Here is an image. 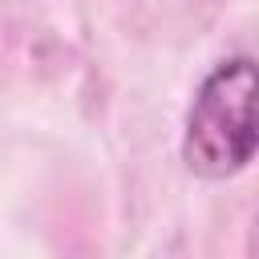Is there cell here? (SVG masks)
<instances>
[{
  "instance_id": "6da1fadb",
  "label": "cell",
  "mask_w": 259,
  "mask_h": 259,
  "mask_svg": "<svg viewBox=\"0 0 259 259\" xmlns=\"http://www.w3.org/2000/svg\"><path fill=\"white\" fill-rule=\"evenodd\" d=\"M255 158V61H223L186 113L182 162L202 178H227Z\"/></svg>"
}]
</instances>
